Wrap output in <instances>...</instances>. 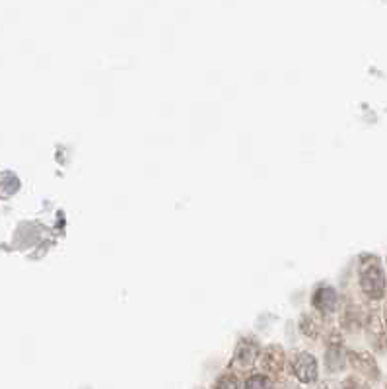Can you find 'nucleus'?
<instances>
[{
	"mask_svg": "<svg viewBox=\"0 0 387 389\" xmlns=\"http://www.w3.org/2000/svg\"><path fill=\"white\" fill-rule=\"evenodd\" d=\"M360 286L370 298H381L386 292V272L378 259L364 263L360 269Z\"/></svg>",
	"mask_w": 387,
	"mask_h": 389,
	"instance_id": "f257e3e1",
	"label": "nucleus"
},
{
	"mask_svg": "<svg viewBox=\"0 0 387 389\" xmlns=\"http://www.w3.org/2000/svg\"><path fill=\"white\" fill-rule=\"evenodd\" d=\"M294 376L302 383H314L317 380V360L312 354H298L296 360H294Z\"/></svg>",
	"mask_w": 387,
	"mask_h": 389,
	"instance_id": "f03ea898",
	"label": "nucleus"
},
{
	"mask_svg": "<svg viewBox=\"0 0 387 389\" xmlns=\"http://www.w3.org/2000/svg\"><path fill=\"white\" fill-rule=\"evenodd\" d=\"M245 389H270V381L263 374H255L249 380L245 381Z\"/></svg>",
	"mask_w": 387,
	"mask_h": 389,
	"instance_id": "39448f33",
	"label": "nucleus"
},
{
	"mask_svg": "<svg viewBox=\"0 0 387 389\" xmlns=\"http://www.w3.org/2000/svg\"><path fill=\"white\" fill-rule=\"evenodd\" d=\"M257 356H259L257 344L253 341H247V339H243L242 343L238 344V348H235V362L240 364L242 368L253 366L255 360H257Z\"/></svg>",
	"mask_w": 387,
	"mask_h": 389,
	"instance_id": "7ed1b4c3",
	"label": "nucleus"
},
{
	"mask_svg": "<svg viewBox=\"0 0 387 389\" xmlns=\"http://www.w3.org/2000/svg\"><path fill=\"white\" fill-rule=\"evenodd\" d=\"M314 306L321 311H331L337 306V292L331 286H323L315 292Z\"/></svg>",
	"mask_w": 387,
	"mask_h": 389,
	"instance_id": "20e7f679",
	"label": "nucleus"
},
{
	"mask_svg": "<svg viewBox=\"0 0 387 389\" xmlns=\"http://www.w3.org/2000/svg\"><path fill=\"white\" fill-rule=\"evenodd\" d=\"M217 389H240V383L235 380V376H222L217 383Z\"/></svg>",
	"mask_w": 387,
	"mask_h": 389,
	"instance_id": "423d86ee",
	"label": "nucleus"
}]
</instances>
